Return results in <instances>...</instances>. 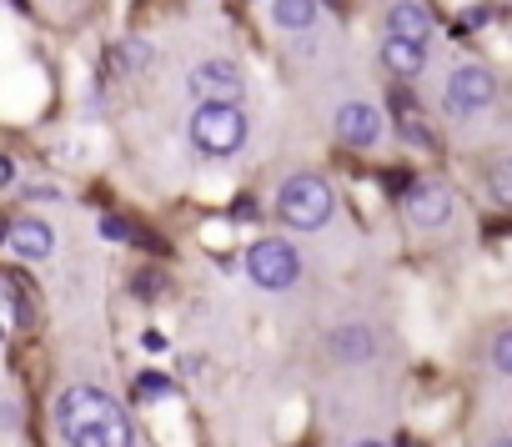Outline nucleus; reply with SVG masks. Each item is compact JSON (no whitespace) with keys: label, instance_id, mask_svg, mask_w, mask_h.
<instances>
[{"label":"nucleus","instance_id":"f257e3e1","mask_svg":"<svg viewBox=\"0 0 512 447\" xmlns=\"http://www.w3.org/2000/svg\"><path fill=\"white\" fill-rule=\"evenodd\" d=\"M56 427L71 447H136L131 417L101 387H66L56 397Z\"/></svg>","mask_w":512,"mask_h":447},{"label":"nucleus","instance_id":"f03ea898","mask_svg":"<svg viewBox=\"0 0 512 447\" xmlns=\"http://www.w3.org/2000/svg\"><path fill=\"white\" fill-rule=\"evenodd\" d=\"M332 206H337L332 186H327L322 176H312V171L292 176V181L277 191V216L287 221L292 232H322L327 221H332Z\"/></svg>","mask_w":512,"mask_h":447},{"label":"nucleus","instance_id":"7ed1b4c3","mask_svg":"<svg viewBox=\"0 0 512 447\" xmlns=\"http://www.w3.org/2000/svg\"><path fill=\"white\" fill-rule=\"evenodd\" d=\"M186 131H191V146L201 156H236L246 146V116H241V106H196Z\"/></svg>","mask_w":512,"mask_h":447},{"label":"nucleus","instance_id":"20e7f679","mask_svg":"<svg viewBox=\"0 0 512 447\" xmlns=\"http://www.w3.org/2000/svg\"><path fill=\"white\" fill-rule=\"evenodd\" d=\"M246 272H251V282H256V287L282 292V287H292V282L302 277V257H297V247H292V242L267 237V242H256V247L246 252Z\"/></svg>","mask_w":512,"mask_h":447},{"label":"nucleus","instance_id":"39448f33","mask_svg":"<svg viewBox=\"0 0 512 447\" xmlns=\"http://www.w3.org/2000/svg\"><path fill=\"white\" fill-rule=\"evenodd\" d=\"M186 91H191V96H201V106H236V101H241V91H246V81H241L236 61L211 56V61L191 66Z\"/></svg>","mask_w":512,"mask_h":447},{"label":"nucleus","instance_id":"423d86ee","mask_svg":"<svg viewBox=\"0 0 512 447\" xmlns=\"http://www.w3.org/2000/svg\"><path fill=\"white\" fill-rule=\"evenodd\" d=\"M402 211H407L412 227L437 232V227H447V221H452V191H447L437 176H417V181H407Z\"/></svg>","mask_w":512,"mask_h":447},{"label":"nucleus","instance_id":"0eeeda50","mask_svg":"<svg viewBox=\"0 0 512 447\" xmlns=\"http://www.w3.org/2000/svg\"><path fill=\"white\" fill-rule=\"evenodd\" d=\"M492 101H497V76L487 66H457L452 81H447V96H442V106L452 116H477Z\"/></svg>","mask_w":512,"mask_h":447},{"label":"nucleus","instance_id":"6e6552de","mask_svg":"<svg viewBox=\"0 0 512 447\" xmlns=\"http://www.w3.org/2000/svg\"><path fill=\"white\" fill-rule=\"evenodd\" d=\"M337 136H342L347 146H372V141L382 136V116H377V106H367V101H347V106H337Z\"/></svg>","mask_w":512,"mask_h":447},{"label":"nucleus","instance_id":"1a4fd4ad","mask_svg":"<svg viewBox=\"0 0 512 447\" xmlns=\"http://www.w3.org/2000/svg\"><path fill=\"white\" fill-rule=\"evenodd\" d=\"M6 247H11L21 262H41V257H51V247H56V232L46 227L41 216H21L16 227H11V237H6Z\"/></svg>","mask_w":512,"mask_h":447},{"label":"nucleus","instance_id":"9d476101","mask_svg":"<svg viewBox=\"0 0 512 447\" xmlns=\"http://www.w3.org/2000/svg\"><path fill=\"white\" fill-rule=\"evenodd\" d=\"M427 36H432V16H427L422 0H397V6L387 11V41H417V46H427Z\"/></svg>","mask_w":512,"mask_h":447},{"label":"nucleus","instance_id":"9b49d317","mask_svg":"<svg viewBox=\"0 0 512 447\" xmlns=\"http://www.w3.org/2000/svg\"><path fill=\"white\" fill-rule=\"evenodd\" d=\"M382 66L407 81V76H417L427 66V46H417V41H382Z\"/></svg>","mask_w":512,"mask_h":447},{"label":"nucleus","instance_id":"f8f14e48","mask_svg":"<svg viewBox=\"0 0 512 447\" xmlns=\"http://www.w3.org/2000/svg\"><path fill=\"white\" fill-rule=\"evenodd\" d=\"M392 116H397V131H402V136H407L412 146H422V151H432V146H437V136L427 131V121H422V116L412 111V101H407L402 91L392 96Z\"/></svg>","mask_w":512,"mask_h":447},{"label":"nucleus","instance_id":"ddd939ff","mask_svg":"<svg viewBox=\"0 0 512 447\" xmlns=\"http://www.w3.org/2000/svg\"><path fill=\"white\" fill-rule=\"evenodd\" d=\"M272 21L282 31H312L317 26V0H272Z\"/></svg>","mask_w":512,"mask_h":447},{"label":"nucleus","instance_id":"4468645a","mask_svg":"<svg viewBox=\"0 0 512 447\" xmlns=\"http://www.w3.org/2000/svg\"><path fill=\"white\" fill-rule=\"evenodd\" d=\"M332 352H337V357H347V362H352V357H367V352H372L367 327H342V332L332 337Z\"/></svg>","mask_w":512,"mask_h":447},{"label":"nucleus","instance_id":"2eb2a0df","mask_svg":"<svg viewBox=\"0 0 512 447\" xmlns=\"http://www.w3.org/2000/svg\"><path fill=\"white\" fill-rule=\"evenodd\" d=\"M0 297H6V307L16 312V322H31V302H26L31 292H26L16 277H0Z\"/></svg>","mask_w":512,"mask_h":447},{"label":"nucleus","instance_id":"dca6fc26","mask_svg":"<svg viewBox=\"0 0 512 447\" xmlns=\"http://www.w3.org/2000/svg\"><path fill=\"white\" fill-rule=\"evenodd\" d=\"M136 397H141V402L171 397V377H166V372H141V377H136Z\"/></svg>","mask_w":512,"mask_h":447},{"label":"nucleus","instance_id":"f3484780","mask_svg":"<svg viewBox=\"0 0 512 447\" xmlns=\"http://www.w3.org/2000/svg\"><path fill=\"white\" fill-rule=\"evenodd\" d=\"M487 186H492V196H497V201H512V156L492 161V171H487Z\"/></svg>","mask_w":512,"mask_h":447},{"label":"nucleus","instance_id":"a211bd4d","mask_svg":"<svg viewBox=\"0 0 512 447\" xmlns=\"http://www.w3.org/2000/svg\"><path fill=\"white\" fill-rule=\"evenodd\" d=\"M492 362H497L502 377H512V332H502V337L492 342Z\"/></svg>","mask_w":512,"mask_h":447},{"label":"nucleus","instance_id":"6ab92c4d","mask_svg":"<svg viewBox=\"0 0 512 447\" xmlns=\"http://www.w3.org/2000/svg\"><path fill=\"white\" fill-rule=\"evenodd\" d=\"M101 232H106L111 242H126V237H131V227H126L121 216H106V221H101Z\"/></svg>","mask_w":512,"mask_h":447},{"label":"nucleus","instance_id":"aec40b11","mask_svg":"<svg viewBox=\"0 0 512 447\" xmlns=\"http://www.w3.org/2000/svg\"><path fill=\"white\" fill-rule=\"evenodd\" d=\"M126 66H146V46L141 41H126Z\"/></svg>","mask_w":512,"mask_h":447},{"label":"nucleus","instance_id":"412c9836","mask_svg":"<svg viewBox=\"0 0 512 447\" xmlns=\"http://www.w3.org/2000/svg\"><path fill=\"white\" fill-rule=\"evenodd\" d=\"M136 292H141V297H151V292H161V277H151V272H141V277H136Z\"/></svg>","mask_w":512,"mask_h":447},{"label":"nucleus","instance_id":"4be33fe9","mask_svg":"<svg viewBox=\"0 0 512 447\" xmlns=\"http://www.w3.org/2000/svg\"><path fill=\"white\" fill-rule=\"evenodd\" d=\"M141 347H146V352H166V337L151 327V332H141Z\"/></svg>","mask_w":512,"mask_h":447},{"label":"nucleus","instance_id":"5701e85b","mask_svg":"<svg viewBox=\"0 0 512 447\" xmlns=\"http://www.w3.org/2000/svg\"><path fill=\"white\" fill-rule=\"evenodd\" d=\"M11 181H16V161H11V156H0V191H6Z\"/></svg>","mask_w":512,"mask_h":447},{"label":"nucleus","instance_id":"b1692460","mask_svg":"<svg viewBox=\"0 0 512 447\" xmlns=\"http://www.w3.org/2000/svg\"><path fill=\"white\" fill-rule=\"evenodd\" d=\"M357 447H387V442H357Z\"/></svg>","mask_w":512,"mask_h":447},{"label":"nucleus","instance_id":"393cba45","mask_svg":"<svg viewBox=\"0 0 512 447\" xmlns=\"http://www.w3.org/2000/svg\"><path fill=\"white\" fill-rule=\"evenodd\" d=\"M492 447H512V437H502V442H492Z\"/></svg>","mask_w":512,"mask_h":447},{"label":"nucleus","instance_id":"a878e982","mask_svg":"<svg viewBox=\"0 0 512 447\" xmlns=\"http://www.w3.org/2000/svg\"><path fill=\"white\" fill-rule=\"evenodd\" d=\"M0 237H11V227H6V221H0Z\"/></svg>","mask_w":512,"mask_h":447}]
</instances>
